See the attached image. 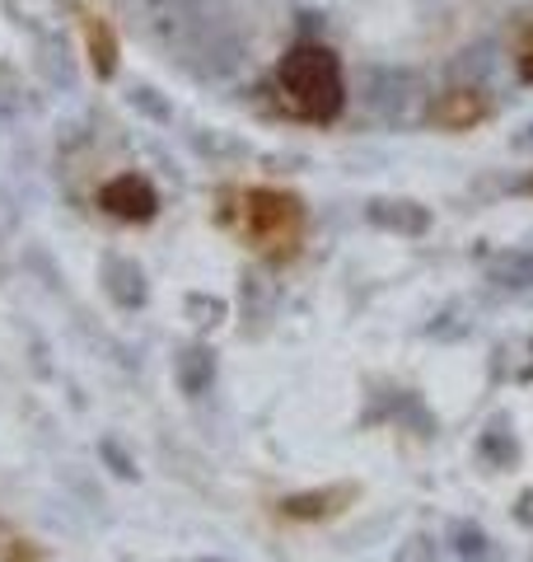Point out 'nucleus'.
<instances>
[{
	"label": "nucleus",
	"mask_w": 533,
	"mask_h": 562,
	"mask_svg": "<svg viewBox=\"0 0 533 562\" xmlns=\"http://www.w3.org/2000/svg\"><path fill=\"white\" fill-rule=\"evenodd\" d=\"M299 225H305V206H299L295 192H281V188L243 192V231H248V239H253L258 249H266L272 258L295 254Z\"/></svg>",
	"instance_id": "2"
},
{
	"label": "nucleus",
	"mask_w": 533,
	"mask_h": 562,
	"mask_svg": "<svg viewBox=\"0 0 533 562\" xmlns=\"http://www.w3.org/2000/svg\"><path fill=\"white\" fill-rule=\"evenodd\" d=\"M99 454H103V464H109V469L117 473V479H127V483H132L136 473H140V469H136V460H132V454L113 441V436H103V441H99Z\"/></svg>",
	"instance_id": "14"
},
{
	"label": "nucleus",
	"mask_w": 533,
	"mask_h": 562,
	"mask_svg": "<svg viewBox=\"0 0 533 562\" xmlns=\"http://www.w3.org/2000/svg\"><path fill=\"white\" fill-rule=\"evenodd\" d=\"M103 291L113 295L117 310H140L150 301V286H146V272H140L136 258H122V254H109L103 258Z\"/></svg>",
	"instance_id": "4"
},
{
	"label": "nucleus",
	"mask_w": 533,
	"mask_h": 562,
	"mask_svg": "<svg viewBox=\"0 0 533 562\" xmlns=\"http://www.w3.org/2000/svg\"><path fill=\"white\" fill-rule=\"evenodd\" d=\"M520 76H524V80H533V52H529V57L520 61Z\"/></svg>",
	"instance_id": "19"
},
{
	"label": "nucleus",
	"mask_w": 533,
	"mask_h": 562,
	"mask_svg": "<svg viewBox=\"0 0 533 562\" xmlns=\"http://www.w3.org/2000/svg\"><path fill=\"white\" fill-rule=\"evenodd\" d=\"M99 206L109 211V216H117V221L140 225V221H155L159 198H155V188H150L146 179H140V173H117L113 183H103Z\"/></svg>",
	"instance_id": "3"
},
{
	"label": "nucleus",
	"mask_w": 533,
	"mask_h": 562,
	"mask_svg": "<svg viewBox=\"0 0 533 562\" xmlns=\"http://www.w3.org/2000/svg\"><path fill=\"white\" fill-rule=\"evenodd\" d=\"M477 454L491 464V469H510L514 460H520V441H514V427H510V417H491L487 422V431L477 436Z\"/></svg>",
	"instance_id": "8"
},
{
	"label": "nucleus",
	"mask_w": 533,
	"mask_h": 562,
	"mask_svg": "<svg viewBox=\"0 0 533 562\" xmlns=\"http://www.w3.org/2000/svg\"><path fill=\"white\" fill-rule=\"evenodd\" d=\"M216 371H220V361H216V347H211V342H188L173 357V380H178V390H183L188 398L211 394Z\"/></svg>",
	"instance_id": "5"
},
{
	"label": "nucleus",
	"mask_w": 533,
	"mask_h": 562,
	"mask_svg": "<svg viewBox=\"0 0 533 562\" xmlns=\"http://www.w3.org/2000/svg\"><path fill=\"white\" fill-rule=\"evenodd\" d=\"M487 281H496L501 291H533V254H501V258H491Z\"/></svg>",
	"instance_id": "11"
},
{
	"label": "nucleus",
	"mask_w": 533,
	"mask_h": 562,
	"mask_svg": "<svg viewBox=\"0 0 533 562\" xmlns=\"http://www.w3.org/2000/svg\"><path fill=\"white\" fill-rule=\"evenodd\" d=\"M450 543H454L458 562H501V553H496L491 535L483 530V525H473V520H458L454 530H450Z\"/></svg>",
	"instance_id": "9"
},
{
	"label": "nucleus",
	"mask_w": 533,
	"mask_h": 562,
	"mask_svg": "<svg viewBox=\"0 0 533 562\" xmlns=\"http://www.w3.org/2000/svg\"><path fill=\"white\" fill-rule=\"evenodd\" d=\"M468 328H473V324H468V319H458V310H450V314H440V319L426 328V333H431V338H464Z\"/></svg>",
	"instance_id": "16"
},
{
	"label": "nucleus",
	"mask_w": 533,
	"mask_h": 562,
	"mask_svg": "<svg viewBox=\"0 0 533 562\" xmlns=\"http://www.w3.org/2000/svg\"><path fill=\"white\" fill-rule=\"evenodd\" d=\"M351 502H355V487L337 483V487H318V492H295V497L281 502V516L286 520H332L337 512H347Z\"/></svg>",
	"instance_id": "6"
},
{
	"label": "nucleus",
	"mask_w": 533,
	"mask_h": 562,
	"mask_svg": "<svg viewBox=\"0 0 533 562\" xmlns=\"http://www.w3.org/2000/svg\"><path fill=\"white\" fill-rule=\"evenodd\" d=\"M276 80H281V99L286 109L305 122H332L342 113L347 90H342V66L328 47L318 43H299L291 47L276 66Z\"/></svg>",
	"instance_id": "1"
},
{
	"label": "nucleus",
	"mask_w": 533,
	"mask_h": 562,
	"mask_svg": "<svg viewBox=\"0 0 533 562\" xmlns=\"http://www.w3.org/2000/svg\"><path fill=\"white\" fill-rule=\"evenodd\" d=\"M514 520L529 525V530H533V487H529V492H520V502H514Z\"/></svg>",
	"instance_id": "18"
},
{
	"label": "nucleus",
	"mask_w": 533,
	"mask_h": 562,
	"mask_svg": "<svg viewBox=\"0 0 533 562\" xmlns=\"http://www.w3.org/2000/svg\"><path fill=\"white\" fill-rule=\"evenodd\" d=\"M394 562H435V539H431V535H407V539L398 543Z\"/></svg>",
	"instance_id": "15"
},
{
	"label": "nucleus",
	"mask_w": 533,
	"mask_h": 562,
	"mask_svg": "<svg viewBox=\"0 0 533 562\" xmlns=\"http://www.w3.org/2000/svg\"><path fill=\"white\" fill-rule=\"evenodd\" d=\"M197 562H220V558H197Z\"/></svg>",
	"instance_id": "20"
},
{
	"label": "nucleus",
	"mask_w": 533,
	"mask_h": 562,
	"mask_svg": "<svg viewBox=\"0 0 533 562\" xmlns=\"http://www.w3.org/2000/svg\"><path fill=\"white\" fill-rule=\"evenodd\" d=\"M183 310H188V319L197 328H220L229 319V305L220 301V295H206V291H192Z\"/></svg>",
	"instance_id": "13"
},
{
	"label": "nucleus",
	"mask_w": 533,
	"mask_h": 562,
	"mask_svg": "<svg viewBox=\"0 0 533 562\" xmlns=\"http://www.w3.org/2000/svg\"><path fill=\"white\" fill-rule=\"evenodd\" d=\"M365 216L370 225H379V231H394V235H426L431 231V211H426L421 202H407V198H375L365 206Z\"/></svg>",
	"instance_id": "7"
},
{
	"label": "nucleus",
	"mask_w": 533,
	"mask_h": 562,
	"mask_svg": "<svg viewBox=\"0 0 533 562\" xmlns=\"http://www.w3.org/2000/svg\"><path fill=\"white\" fill-rule=\"evenodd\" d=\"M132 103H140V109H146L150 117H169V109L155 99V90H132Z\"/></svg>",
	"instance_id": "17"
},
{
	"label": "nucleus",
	"mask_w": 533,
	"mask_h": 562,
	"mask_svg": "<svg viewBox=\"0 0 533 562\" xmlns=\"http://www.w3.org/2000/svg\"><path fill=\"white\" fill-rule=\"evenodd\" d=\"M477 117H487V103L477 99L473 90H454V94H444L440 103H435V122L440 127H473Z\"/></svg>",
	"instance_id": "10"
},
{
	"label": "nucleus",
	"mask_w": 533,
	"mask_h": 562,
	"mask_svg": "<svg viewBox=\"0 0 533 562\" xmlns=\"http://www.w3.org/2000/svg\"><path fill=\"white\" fill-rule=\"evenodd\" d=\"M84 38H89V61H94V70L109 80L117 70V38H113V29L103 20H84Z\"/></svg>",
	"instance_id": "12"
}]
</instances>
